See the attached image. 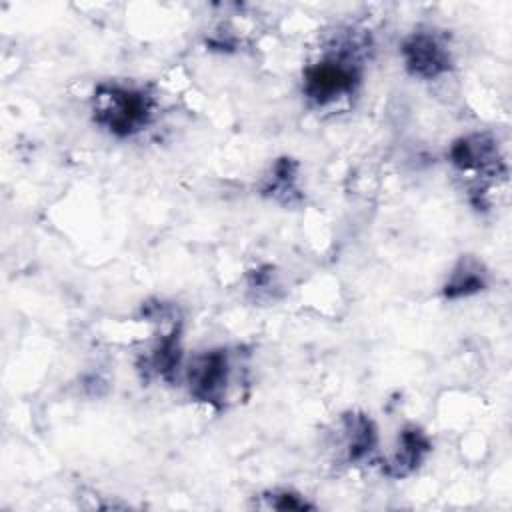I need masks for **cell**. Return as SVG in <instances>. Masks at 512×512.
Returning <instances> with one entry per match:
<instances>
[{
    "instance_id": "obj_1",
    "label": "cell",
    "mask_w": 512,
    "mask_h": 512,
    "mask_svg": "<svg viewBox=\"0 0 512 512\" xmlns=\"http://www.w3.org/2000/svg\"><path fill=\"white\" fill-rule=\"evenodd\" d=\"M366 40L356 30L338 36L302 70V96L314 110H334L358 94L364 80Z\"/></svg>"
},
{
    "instance_id": "obj_2",
    "label": "cell",
    "mask_w": 512,
    "mask_h": 512,
    "mask_svg": "<svg viewBox=\"0 0 512 512\" xmlns=\"http://www.w3.org/2000/svg\"><path fill=\"white\" fill-rule=\"evenodd\" d=\"M246 360L242 348L214 346L196 354L184 366L188 396L212 410H226L246 386Z\"/></svg>"
},
{
    "instance_id": "obj_3",
    "label": "cell",
    "mask_w": 512,
    "mask_h": 512,
    "mask_svg": "<svg viewBox=\"0 0 512 512\" xmlns=\"http://www.w3.org/2000/svg\"><path fill=\"white\" fill-rule=\"evenodd\" d=\"M150 90L126 82H100L90 98L92 122L112 138L126 140L144 132L156 116Z\"/></svg>"
},
{
    "instance_id": "obj_4",
    "label": "cell",
    "mask_w": 512,
    "mask_h": 512,
    "mask_svg": "<svg viewBox=\"0 0 512 512\" xmlns=\"http://www.w3.org/2000/svg\"><path fill=\"white\" fill-rule=\"evenodd\" d=\"M448 160L456 172L470 178V202L486 208L488 188L506 178V162L498 140L488 132L460 136L448 148Z\"/></svg>"
},
{
    "instance_id": "obj_5",
    "label": "cell",
    "mask_w": 512,
    "mask_h": 512,
    "mask_svg": "<svg viewBox=\"0 0 512 512\" xmlns=\"http://www.w3.org/2000/svg\"><path fill=\"white\" fill-rule=\"evenodd\" d=\"M404 70L416 80H438L454 68V50L444 32L424 26L404 36L400 44Z\"/></svg>"
},
{
    "instance_id": "obj_6",
    "label": "cell",
    "mask_w": 512,
    "mask_h": 512,
    "mask_svg": "<svg viewBox=\"0 0 512 512\" xmlns=\"http://www.w3.org/2000/svg\"><path fill=\"white\" fill-rule=\"evenodd\" d=\"M376 422L360 410H348L338 416L330 434V448L336 460L344 464H362L378 450Z\"/></svg>"
},
{
    "instance_id": "obj_7",
    "label": "cell",
    "mask_w": 512,
    "mask_h": 512,
    "mask_svg": "<svg viewBox=\"0 0 512 512\" xmlns=\"http://www.w3.org/2000/svg\"><path fill=\"white\" fill-rule=\"evenodd\" d=\"M432 454V440L418 424H406L398 436L392 452L384 458L382 472L388 478L412 476Z\"/></svg>"
},
{
    "instance_id": "obj_8",
    "label": "cell",
    "mask_w": 512,
    "mask_h": 512,
    "mask_svg": "<svg viewBox=\"0 0 512 512\" xmlns=\"http://www.w3.org/2000/svg\"><path fill=\"white\" fill-rule=\"evenodd\" d=\"M488 282L490 274L484 262L472 254H462L442 282L440 294L444 300L456 302L484 292L488 288Z\"/></svg>"
},
{
    "instance_id": "obj_9",
    "label": "cell",
    "mask_w": 512,
    "mask_h": 512,
    "mask_svg": "<svg viewBox=\"0 0 512 512\" xmlns=\"http://www.w3.org/2000/svg\"><path fill=\"white\" fill-rule=\"evenodd\" d=\"M260 194L282 206H294L300 202L302 194L298 188V162L288 156L274 160L260 182Z\"/></svg>"
},
{
    "instance_id": "obj_10",
    "label": "cell",
    "mask_w": 512,
    "mask_h": 512,
    "mask_svg": "<svg viewBox=\"0 0 512 512\" xmlns=\"http://www.w3.org/2000/svg\"><path fill=\"white\" fill-rule=\"evenodd\" d=\"M256 506L264 508V510H280V512H286V510H312V508H316L302 494H298V492H294L290 488H274V490L262 492L258 502H256Z\"/></svg>"
},
{
    "instance_id": "obj_11",
    "label": "cell",
    "mask_w": 512,
    "mask_h": 512,
    "mask_svg": "<svg viewBox=\"0 0 512 512\" xmlns=\"http://www.w3.org/2000/svg\"><path fill=\"white\" fill-rule=\"evenodd\" d=\"M278 284H276V270L272 266H260L256 270L250 272L248 276V288L252 292H256L258 296L262 294H270V288L274 290Z\"/></svg>"
}]
</instances>
